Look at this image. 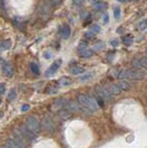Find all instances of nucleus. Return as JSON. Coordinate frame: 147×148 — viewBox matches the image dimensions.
<instances>
[{
  "instance_id": "nucleus-5",
  "label": "nucleus",
  "mask_w": 147,
  "mask_h": 148,
  "mask_svg": "<svg viewBox=\"0 0 147 148\" xmlns=\"http://www.w3.org/2000/svg\"><path fill=\"white\" fill-rule=\"evenodd\" d=\"M20 132L21 133V135L24 137L25 140L33 141V140H34V139H35V134L34 132H31L30 130L25 126V125H24V126L21 127Z\"/></svg>"
},
{
  "instance_id": "nucleus-31",
  "label": "nucleus",
  "mask_w": 147,
  "mask_h": 148,
  "mask_svg": "<svg viewBox=\"0 0 147 148\" xmlns=\"http://www.w3.org/2000/svg\"><path fill=\"white\" fill-rule=\"evenodd\" d=\"M2 148H8V146H3Z\"/></svg>"
},
{
  "instance_id": "nucleus-21",
  "label": "nucleus",
  "mask_w": 147,
  "mask_h": 148,
  "mask_svg": "<svg viewBox=\"0 0 147 148\" xmlns=\"http://www.w3.org/2000/svg\"><path fill=\"white\" fill-rule=\"evenodd\" d=\"M138 28H139V30H144L147 28V20H144L141 21L139 24H138Z\"/></svg>"
},
{
  "instance_id": "nucleus-30",
  "label": "nucleus",
  "mask_w": 147,
  "mask_h": 148,
  "mask_svg": "<svg viewBox=\"0 0 147 148\" xmlns=\"http://www.w3.org/2000/svg\"><path fill=\"white\" fill-rule=\"evenodd\" d=\"M1 102H2V98H1V95H0V104H1Z\"/></svg>"
},
{
  "instance_id": "nucleus-3",
  "label": "nucleus",
  "mask_w": 147,
  "mask_h": 148,
  "mask_svg": "<svg viewBox=\"0 0 147 148\" xmlns=\"http://www.w3.org/2000/svg\"><path fill=\"white\" fill-rule=\"evenodd\" d=\"M25 126L28 128L31 132H34V134L39 133L41 131V124L38 121V119H36L34 117H29L26 119V124Z\"/></svg>"
},
{
  "instance_id": "nucleus-15",
  "label": "nucleus",
  "mask_w": 147,
  "mask_h": 148,
  "mask_svg": "<svg viewBox=\"0 0 147 148\" xmlns=\"http://www.w3.org/2000/svg\"><path fill=\"white\" fill-rule=\"evenodd\" d=\"M94 9H95V10L100 11V10H102V9H104L105 8V3H104V2L95 1V2H94Z\"/></svg>"
},
{
  "instance_id": "nucleus-19",
  "label": "nucleus",
  "mask_w": 147,
  "mask_h": 148,
  "mask_svg": "<svg viewBox=\"0 0 147 148\" xmlns=\"http://www.w3.org/2000/svg\"><path fill=\"white\" fill-rule=\"evenodd\" d=\"M120 8L119 7H116V8H114V18H115V20H119V18H120Z\"/></svg>"
},
{
  "instance_id": "nucleus-27",
  "label": "nucleus",
  "mask_w": 147,
  "mask_h": 148,
  "mask_svg": "<svg viewBox=\"0 0 147 148\" xmlns=\"http://www.w3.org/2000/svg\"><path fill=\"white\" fill-rule=\"evenodd\" d=\"M104 21L105 23L108 22V15H107V14H105V16H104Z\"/></svg>"
},
{
  "instance_id": "nucleus-13",
  "label": "nucleus",
  "mask_w": 147,
  "mask_h": 148,
  "mask_svg": "<svg viewBox=\"0 0 147 148\" xmlns=\"http://www.w3.org/2000/svg\"><path fill=\"white\" fill-rule=\"evenodd\" d=\"M11 41L10 40H3L0 42V47H1L3 50H8L11 47Z\"/></svg>"
},
{
  "instance_id": "nucleus-12",
  "label": "nucleus",
  "mask_w": 147,
  "mask_h": 148,
  "mask_svg": "<svg viewBox=\"0 0 147 148\" xmlns=\"http://www.w3.org/2000/svg\"><path fill=\"white\" fill-rule=\"evenodd\" d=\"M70 71L71 74L73 75H78V74H82L85 71L83 68L81 67H79V66H72L70 69Z\"/></svg>"
},
{
  "instance_id": "nucleus-25",
  "label": "nucleus",
  "mask_w": 147,
  "mask_h": 148,
  "mask_svg": "<svg viewBox=\"0 0 147 148\" xmlns=\"http://www.w3.org/2000/svg\"><path fill=\"white\" fill-rule=\"evenodd\" d=\"M29 108H30V106L25 104V105H23V106H21V111H23V112H26L27 110H29Z\"/></svg>"
},
{
  "instance_id": "nucleus-9",
  "label": "nucleus",
  "mask_w": 147,
  "mask_h": 148,
  "mask_svg": "<svg viewBox=\"0 0 147 148\" xmlns=\"http://www.w3.org/2000/svg\"><path fill=\"white\" fill-rule=\"evenodd\" d=\"M107 89L112 95H116L121 92V88L118 86V84H112L107 87Z\"/></svg>"
},
{
  "instance_id": "nucleus-14",
  "label": "nucleus",
  "mask_w": 147,
  "mask_h": 148,
  "mask_svg": "<svg viewBox=\"0 0 147 148\" xmlns=\"http://www.w3.org/2000/svg\"><path fill=\"white\" fill-rule=\"evenodd\" d=\"M93 77H94V74L92 73V72L83 73V74H82V75L79 78V81H80V82H87V81H90Z\"/></svg>"
},
{
  "instance_id": "nucleus-28",
  "label": "nucleus",
  "mask_w": 147,
  "mask_h": 148,
  "mask_svg": "<svg viewBox=\"0 0 147 148\" xmlns=\"http://www.w3.org/2000/svg\"><path fill=\"white\" fill-rule=\"evenodd\" d=\"M111 45L114 46H118V41L117 40H112L111 41Z\"/></svg>"
},
{
  "instance_id": "nucleus-4",
  "label": "nucleus",
  "mask_w": 147,
  "mask_h": 148,
  "mask_svg": "<svg viewBox=\"0 0 147 148\" xmlns=\"http://www.w3.org/2000/svg\"><path fill=\"white\" fill-rule=\"evenodd\" d=\"M61 64H62V60L61 59L55 60V61L51 64V66H50L46 69V71H45V73H44L45 77H51V76H53L54 74L57 71V69L60 68Z\"/></svg>"
},
{
  "instance_id": "nucleus-16",
  "label": "nucleus",
  "mask_w": 147,
  "mask_h": 148,
  "mask_svg": "<svg viewBox=\"0 0 147 148\" xmlns=\"http://www.w3.org/2000/svg\"><path fill=\"white\" fill-rule=\"evenodd\" d=\"M122 42H123V44L125 45H131L132 44V37H131V35L128 34L126 36H123L122 37Z\"/></svg>"
},
{
  "instance_id": "nucleus-7",
  "label": "nucleus",
  "mask_w": 147,
  "mask_h": 148,
  "mask_svg": "<svg viewBox=\"0 0 147 148\" xmlns=\"http://www.w3.org/2000/svg\"><path fill=\"white\" fill-rule=\"evenodd\" d=\"M95 92H97V95L100 97H102V98L107 99V100L110 99V98H111V96H112V95L110 94V92H108V90L107 89V87L98 86V87L95 88Z\"/></svg>"
},
{
  "instance_id": "nucleus-23",
  "label": "nucleus",
  "mask_w": 147,
  "mask_h": 148,
  "mask_svg": "<svg viewBox=\"0 0 147 148\" xmlns=\"http://www.w3.org/2000/svg\"><path fill=\"white\" fill-rule=\"evenodd\" d=\"M6 91V84L5 83H1L0 84V95H3Z\"/></svg>"
},
{
  "instance_id": "nucleus-8",
  "label": "nucleus",
  "mask_w": 147,
  "mask_h": 148,
  "mask_svg": "<svg viewBox=\"0 0 147 148\" xmlns=\"http://www.w3.org/2000/svg\"><path fill=\"white\" fill-rule=\"evenodd\" d=\"M59 32H60V35L62 36L63 39H68V37L70 36L71 34V29L70 27L68 24H63L60 27V30H59Z\"/></svg>"
},
{
  "instance_id": "nucleus-1",
  "label": "nucleus",
  "mask_w": 147,
  "mask_h": 148,
  "mask_svg": "<svg viewBox=\"0 0 147 148\" xmlns=\"http://www.w3.org/2000/svg\"><path fill=\"white\" fill-rule=\"evenodd\" d=\"M147 73L144 69L131 68L125 69L118 72V79L120 80H132V81H141L146 77Z\"/></svg>"
},
{
  "instance_id": "nucleus-20",
  "label": "nucleus",
  "mask_w": 147,
  "mask_h": 148,
  "mask_svg": "<svg viewBox=\"0 0 147 148\" xmlns=\"http://www.w3.org/2000/svg\"><path fill=\"white\" fill-rule=\"evenodd\" d=\"M90 31L93 32L94 34H95V32H99L101 31V28L97 24H93V25L90 26Z\"/></svg>"
},
{
  "instance_id": "nucleus-17",
  "label": "nucleus",
  "mask_w": 147,
  "mask_h": 148,
  "mask_svg": "<svg viewBox=\"0 0 147 148\" xmlns=\"http://www.w3.org/2000/svg\"><path fill=\"white\" fill-rule=\"evenodd\" d=\"M30 69H31V71H33V73L34 74H38L40 73V69H39V66L37 64H35V63H31L30 64Z\"/></svg>"
},
{
  "instance_id": "nucleus-26",
  "label": "nucleus",
  "mask_w": 147,
  "mask_h": 148,
  "mask_svg": "<svg viewBox=\"0 0 147 148\" xmlns=\"http://www.w3.org/2000/svg\"><path fill=\"white\" fill-rule=\"evenodd\" d=\"M85 36L92 38V37H94V34L93 32H91V31H90V32H86V34H85Z\"/></svg>"
},
{
  "instance_id": "nucleus-6",
  "label": "nucleus",
  "mask_w": 147,
  "mask_h": 148,
  "mask_svg": "<svg viewBox=\"0 0 147 148\" xmlns=\"http://www.w3.org/2000/svg\"><path fill=\"white\" fill-rule=\"evenodd\" d=\"M2 71L7 77H12L14 74V68L10 62H5L2 65Z\"/></svg>"
},
{
  "instance_id": "nucleus-11",
  "label": "nucleus",
  "mask_w": 147,
  "mask_h": 148,
  "mask_svg": "<svg viewBox=\"0 0 147 148\" xmlns=\"http://www.w3.org/2000/svg\"><path fill=\"white\" fill-rule=\"evenodd\" d=\"M72 83V80L70 78V77H61L60 79L58 80V84L61 85V86H68Z\"/></svg>"
},
{
  "instance_id": "nucleus-24",
  "label": "nucleus",
  "mask_w": 147,
  "mask_h": 148,
  "mask_svg": "<svg viewBox=\"0 0 147 148\" xmlns=\"http://www.w3.org/2000/svg\"><path fill=\"white\" fill-rule=\"evenodd\" d=\"M114 57H115V53L113 52H109V53H107V58L109 60V61H111V60H113L114 59Z\"/></svg>"
},
{
  "instance_id": "nucleus-18",
  "label": "nucleus",
  "mask_w": 147,
  "mask_h": 148,
  "mask_svg": "<svg viewBox=\"0 0 147 148\" xmlns=\"http://www.w3.org/2000/svg\"><path fill=\"white\" fill-rule=\"evenodd\" d=\"M16 97H17L16 91L14 89H11L10 91V92L8 94V101H13L14 99H16Z\"/></svg>"
},
{
  "instance_id": "nucleus-2",
  "label": "nucleus",
  "mask_w": 147,
  "mask_h": 148,
  "mask_svg": "<svg viewBox=\"0 0 147 148\" xmlns=\"http://www.w3.org/2000/svg\"><path fill=\"white\" fill-rule=\"evenodd\" d=\"M77 102H78V104H79V106H81V108H83L84 109L88 110L89 112H94V111L98 110L100 108L97 100H95L93 97L85 95H78Z\"/></svg>"
},
{
  "instance_id": "nucleus-22",
  "label": "nucleus",
  "mask_w": 147,
  "mask_h": 148,
  "mask_svg": "<svg viewBox=\"0 0 147 148\" xmlns=\"http://www.w3.org/2000/svg\"><path fill=\"white\" fill-rule=\"evenodd\" d=\"M118 86L121 88V90L122 89H125L126 90V89H129V88H130V85H129L128 83L125 82H120L118 83Z\"/></svg>"
},
{
  "instance_id": "nucleus-29",
  "label": "nucleus",
  "mask_w": 147,
  "mask_h": 148,
  "mask_svg": "<svg viewBox=\"0 0 147 148\" xmlns=\"http://www.w3.org/2000/svg\"><path fill=\"white\" fill-rule=\"evenodd\" d=\"M44 56H45V58H46L47 59L50 58V54H49V53H45V54H44Z\"/></svg>"
},
{
  "instance_id": "nucleus-10",
  "label": "nucleus",
  "mask_w": 147,
  "mask_h": 148,
  "mask_svg": "<svg viewBox=\"0 0 147 148\" xmlns=\"http://www.w3.org/2000/svg\"><path fill=\"white\" fill-rule=\"evenodd\" d=\"M79 56L81 58H91L93 57V56L94 55V51L93 50H90V49H81L79 50Z\"/></svg>"
}]
</instances>
